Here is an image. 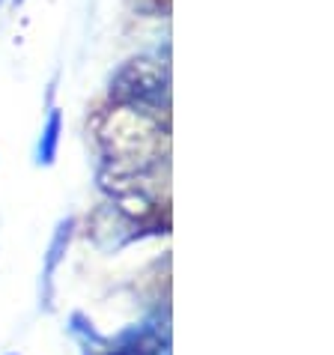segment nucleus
I'll return each instance as SVG.
<instances>
[{"instance_id":"6","label":"nucleus","mask_w":334,"mask_h":355,"mask_svg":"<svg viewBox=\"0 0 334 355\" xmlns=\"http://www.w3.org/2000/svg\"><path fill=\"white\" fill-rule=\"evenodd\" d=\"M170 3L173 0H129V6L134 12L146 18H167L170 15Z\"/></svg>"},{"instance_id":"9","label":"nucleus","mask_w":334,"mask_h":355,"mask_svg":"<svg viewBox=\"0 0 334 355\" xmlns=\"http://www.w3.org/2000/svg\"><path fill=\"white\" fill-rule=\"evenodd\" d=\"M0 6H3V0H0Z\"/></svg>"},{"instance_id":"4","label":"nucleus","mask_w":334,"mask_h":355,"mask_svg":"<svg viewBox=\"0 0 334 355\" xmlns=\"http://www.w3.org/2000/svg\"><path fill=\"white\" fill-rule=\"evenodd\" d=\"M164 338L161 331L155 329V325H129V329H123L116 338H105L96 343L93 349H87L84 355H159V349L164 347Z\"/></svg>"},{"instance_id":"1","label":"nucleus","mask_w":334,"mask_h":355,"mask_svg":"<svg viewBox=\"0 0 334 355\" xmlns=\"http://www.w3.org/2000/svg\"><path fill=\"white\" fill-rule=\"evenodd\" d=\"M167 116L111 102L96 137L114 173H143L167 155Z\"/></svg>"},{"instance_id":"2","label":"nucleus","mask_w":334,"mask_h":355,"mask_svg":"<svg viewBox=\"0 0 334 355\" xmlns=\"http://www.w3.org/2000/svg\"><path fill=\"white\" fill-rule=\"evenodd\" d=\"M107 96L116 105L167 116L170 111V72L152 57H132L114 72Z\"/></svg>"},{"instance_id":"5","label":"nucleus","mask_w":334,"mask_h":355,"mask_svg":"<svg viewBox=\"0 0 334 355\" xmlns=\"http://www.w3.org/2000/svg\"><path fill=\"white\" fill-rule=\"evenodd\" d=\"M60 141H63V111L48 98V114L42 123L36 141V167H51L60 155Z\"/></svg>"},{"instance_id":"8","label":"nucleus","mask_w":334,"mask_h":355,"mask_svg":"<svg viewBox=\"0 0 334 355\" xmlns=\"http://www.w3.org/2000/svg\"><path fill=\"white\" fill-rule=\"evenodd\" d=\"M6 355H18V352H6Z\"/></svg>"},{"instance_id":"7","label":"nucleus","mask_w":334,"mask_h":355,"mask_svg":"<svg viewBox=\"0 0 334 355\" xmlns=\"http://www.w3.org/2000/svg\"><path fill=\"white\" fill-rule=\"evenodd\" d=\"M12 3H15V6H21V3H24V0H12Z\"/></svg>"},{"instance_id":"3","label":"nucleus","mask_w":334,"mask_h":355,"mask_svg":"<svg viewBox=\"0 0 334 355\" xmlns=\"http://www.w3.org/2000/svg\"><path fill=\"white\" fill-rule=\"evenodd\" d=\"M75 224L78 218L75 215H66L54 224V233H51V242L42 254V272H39V308L45 313L54 311V295H57V272L69 254V245H72V236H75Z\"/></svg>"}]
</instances>
